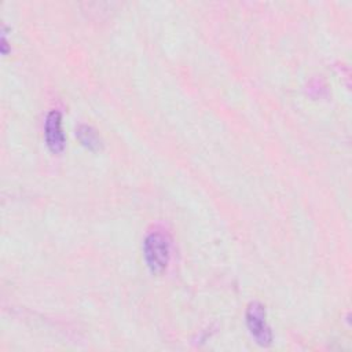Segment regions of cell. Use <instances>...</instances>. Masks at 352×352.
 <instances>
[{
	"label": "cell",
	"mask_w": 352,
	"mask_h": 352,
	"mask_svg": "<svg viewBox=\"0 0 352 352\" xmlns=\"http://www.w3.org/2000/svg\"><path fill=\"white\" fill-rule=\"evenodd\" d=\"M143 256L148 270L153 274H164L170 258L169 238L160 231L150 232L143 242Z\"/></svg>",
	"instance_id": "obj_1"
},
{
	"label": "cell",
	"mask_w": 352,
	"mask_h": 352,
	"mask_svg": "<svg viewBox=\"0 0 352 352\" xmlns=\"http://www.w3.org/2000/svg\"><path fill=\"white\" fill-rule=\"evenodd\" d=\"M246 326L249 333L261 346H268L272 342V331L267 323L264 307L254 301L246 309Z\"/></svg>",
	"instance_id": "obj_2"
},
{
	"label": "cell",
	"mask_w": 352,
	"mask_h": 352,
	"mask_svg": "<svg viewBox=\"0 0 352 352\" xmlns=\"http://www.w3.org/2000/svg\"><path fill=\"white\" fill-rule=\"evenodd\" d=\"M44 136L48 148L54 154H59L65 150V135L62 131V116L59 111L54 110L48 113L44 124Z\"/></svg>",
	"instance_id": "obj_3"
},
{
	"label": "cell",
	"mask_w": 352,
	"mask_h": 352,
	"mask_svg": "<svg viewBox=\"0 0 352 352\" xmlns=\"http://www.w3.org/2000/svg\"><path fill=\"white\" fill-rule=\"evenodd\" d=\"M78 140L89 150H99L102 146L100 138L98 136L96 131L88 125H80L76 131Z\"/></svg>",
	"instance_id": "obj_4"
}]
</instances>
